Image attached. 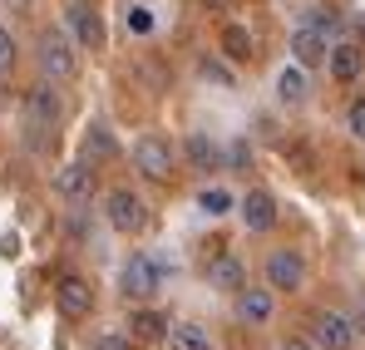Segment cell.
<instances>
[{"mask_svg": "<svg viewBox=\"0 0 365 350\" xmlns=\"http://www.w3.org/2000/svg\"><path fill=\"white\" fill-rule=\"evenodd\" d=\"M227 163H232V168H247V163H252V148H247V143H232Z\"/></svg>", "mask_w": 365, "mask_h": 350, "instance_id": "cell-27", "label": "cell"}, {"mask_svg": "<svg viewBox=\"0 0 365 350\" xmlns=\"http://www.w3.org/2000/svg\"><path fill=\"white\" fill-rule=\"evenodd\" d=\"M40 69L50 84H69L79 74V55H74V35L64 30H45L40 35Z\"/></svg>", "mask_w": 365, "mask_h": 350, "instance_id": "cell-3", "label": "cell"}, {"mask_svg": "<svg viewBox=\"0 0 365 350\" xmlns=\"http://www.w3.org/2000/svg\"><path fill=\"white\" fill-rule=\"evenodd\" d=\"M94 350H133V341H128V336H99Z\"/></svg>", "mask_w": 365, "mask_h": 350, "instance_id": "cell-26", "label": "cell"}, {"mask_svg": "<svg viewBox=\"0 0 365 350\" xmlns=\"http://www.w3.org/2000/svg\"><path fill=\"white\" fill-rule=\"evenodd\" d=\"M202 79H217V84H232V69L217 64V59H202Z\"/></svg>", "mask_w": 365, "mask_h": 350, "instance_id": "cell-25", "label": "cell"}, {"mask_svg": "<svg viewBox=\"0 0 365 350\" xmlns=\"http://www.w3.org/2000/svg\"><path fill=\"white\" fill-rule=\"evenodd\" d=\"M69 35H74L79 50H104V40H109L99 10H94L89 0H69Z\"/></svg>", "mask_w": 365, "mask_h": 350, "instance_id": "cell-10", "label": "cell"}, {"mask_svg": "<svg viewBox=\"0 0 365 350\" xmlns=\"http://www.w3.org/2000/svg\"><path fill=\"white\" fill-rule=\"evenodd\" d=\"M202 277H207V287H217L227 296H237L247 287V267H242V257H232V252H212L202 262Z\"/></svg>", "mask_w": 365, "mask_h": 350, "instance_id": "cell-11", "label": "cell"}, {"mask_svg": "<svg viewBox=\"0 0 365 350\" xmlns=\"http://www.w3.org/2000/svg\"><path fill=\"white\" fill-rule=\"evenodd\" d=\"M346 133H351V138H365V94H356V99L346 104Z\"/></svg>", "mask_w": 365, "mask_h": 350, "instance_id": "cell-23", "label": "cell"}, {"mask_svg": "<svg viewBox=\"0 0 365 350\" xmlns=\"http://www.w3.org/2000/svg\"><path fill=\"white\" fill-rule=\"evenodd\" d=\"M217 45H222V55L232 59V64H247V59L257 55V40H252V30H247V25H237V20H227V25H222Z\"/></svg>", "mask_w": 365, "mask_h": 350, "instance_id": "cell-17", "label": "cell"}, {"mask_svg": "<svg viewBox=\"0 0 365 350\" xmlns=\"http://www.w3.org/2000/svg\"><path fill=\"white\" fill-rule=\"evenodd\" d=\"M262 277H267V287L272 292H302L306 287V257L297 247H277L272 257H267V267H262Z\"/></svg>", "mask_w": 365, "mask_h": 350, "instance_id": "cell-6", "label": "cell"}, {"mask_svg": "<svg viewBox=\"0 0 365 350\" xmlns=\"http://www.w3.org/2000/svg\"><path fill=\"white\" fill-rule=\"evenodd\" d=\"M114 153H119L114 133L104 123H89V133H84V163H99V158H114Z\"/></svg>", "mask_w": 365, "mask_h": 350, "instance_id": "cell-21", "label": "cell"}, {"mask_svg": "<svg viewBox=\"0 0 365 350\" xmlns=\"http://www.w3.org/2000/svg\"><path fill=\"white\" fill-rule=\"evenodd\" d=\"M277 99L282 104H306V74H302V64H287L282 74H277Z\"/></svg>", "mask_w": 365, "mask_h": 350, "instance_id": "cell-20", "label": "cell"}, {"mask_svg": "<svg viewBox=\"0 0 365 350\" xmlns=\"http://www.w3.org/2000/svg\"><path fill=\"white\" fill-rule=\"evenodd\" d=\"M272 316H277L272 287H242V292H237V321H242V326H267Z\"/></svg>", "mask_w": 365, "mask_h": 350, "instance_id": "cell-15", "label": "cell"}, {"mask_svg": "<svg viewBox=\"0 0 365 350\" xmlns=\"http://www.w3.org/2000/svg\"><path fill=\"white\" fill-rule=\"evenodd\" d=\"M133 168L148 177V182H168V177L178 173V148L163 133H143L133 143Z\"/></svg>", "mask_w": 365, "mask_h": 350, "instance_id": "cell-2", "label": "cell"}, {"mask_svg": "<svg viewBox=\"0 0 365 350\" xmlns=\"http://www.w3.org/2000/svg\"><path fill=\"white\" fill-rule=\"evenodd\" d=\"M158 287H163V262L148 257V252H133V257L123 262V272H119V292L128 296V301H148Z\"/></svg>", "mask_w": 365, "mask_h": 350, "instance_id": "cell-4", "label": "cell"}, {"mask_svg": "<svg viewBox=\"0 0 365 350\" xmlns=\"http://www.w3.org/2000/svg\"><path fill=\"white\" fill-rule=\"evenodd\" d=\"M351 326H356V336H365V296L356 301V316H351Z\"/></svg>", "mask_w": 365, "mask_h": 350, "instance_id": "cell-29", "label": "cell"}, {"mask_svg": "<svg viewBox=\"0 0 365 350\" xmlns=\"http://www.w3.org/2000/svg\"><path fill=\"white\" fill-rule=\"evenodd\" d=\"M64 118V104H60V89L45 79V84H35L30 94H25V133L45 148V143H55V128H60Z\"/></svg>", "mask_w": 365, "mask_h": 350, "instance_id": "cell-1", "label": "cell"}, {"mask_svg": "<svg viewBox=\"0 0 365 350\" xmlns=\"http://www.w3.org/2000/svg\"><path fill=\"white\" fill-rule=\"evenodd\" d=\"M182 158H187V168H197V173H212V168H222V153H217V143H212L207 133H187V143H182Z\"/></svg>", "mask_w": 365, "mask_h": 350, "instance_id": "cell-18", "label": "cell"}, {"mask_svg": "<svg viewBox=\"0 0 365 350\" xmlns=\"http://www.w3.org/2000/svg\"><path fill=\"white\" fill-rule=\"evenodd\" d=\"M20 252V237H0V257H15Z\"/></svg>", "mask_w": 365, "mask_h": 350, "instance_id": "cell-31", "label": "cell"}, {"mask_svg": "<svg viewBox=\"0 0 365 350\" xmlns=\"http://www.w3.org/2000/svg\"><path fill=\"white\" fill-rule=\"evenodd\" d=\"M128 25H133L138 35H148V30H153V15H148V10H133V15H128Z\"/></svg>", "mask_w": 365, "mask_h": 350, "instance_id": "cell-28", "label": "cell"}, {"mask_svg": "<svg viewBox=\"0 0 365 350\" xmlns=\"http://www.w3.org/2000/svg\"><path fill=\"white\" fill-rule=\"evenodd\" d=\"M104 217H109V227L123 237H138L148 227V207H143V197L133 192V187H114L109 197H104Z\"/></svg>", "mask_w": 365, "mask_h": 350, "instance_id": "cell-5", "label": "cell"}, {"mask_svg": "<svg viewBox=\"0 0 365 350\" xmlns=\"http://www.w3.org/2000/svg\"><path fill=\"white\" fill-rule=\"evenodd\" d=\"M168 336V316L163 311H133L128 316V341L133 346H158Z\"/></svg>", "mask_w": 365, "mask_h": 350, "instance_id": "cell-16", "label": "cell"}, {"mask_svg": "<svg viewBox=\"0 0 365 350\" xmlns=\"http://www.w3.org/2000/svg\"><path fill=\"white\" fill-rule=\"evenodd\" d=\"M311 346L316 350H351L356 346V326L341 311H316L311 316Z\"/></svg>", "mask_w": 365, "mask_h": 350, "instance_id": "cell-7", "label": "cell"}, {"mask_svg": "<svg viewBox=\"0 0 365 350\" xmlns=\"http://www.w3.org/2000/svg\"><path fill=\"white\" fill-rule=\"evenodd\" d=\"M15 35H10V30H5V25H0V74H10V69H15Z\"/></svg>", "mask_w": 365, "mask_h": 350, "instance_id": "cell-24", "label": "cell"}, {"mask_svg": "<svg viewBox=\"0 0 365 350\" xmlns=\"http://www.w3.org/2000/svg\"><path fill=\"white\" fill-rule=\"evenodd\" d=\"M277 350H316V346H311V341H302V336H287Z\"/></svg>", "mask_w": 365, "mask_h": 350, "instance_id": "cell-30", "label": "cell"}, {"mask_svg": "<svg viewBox=\"0 0 365 350\" xmlns=\"http://www.w3.org/2000/svg\"><path fill=\"white\" fill-rule=\"evenodd\" d=\"M202 5H207V10H227L232 0H202Z\"/></svg>", "mask_w": 365, "mask_h": 350, "instance_id": "cell-32", "label": "cell"}, {"mask_svg": "<svg viewBox=\"0 0 365 350\" xmlns=\"http://www.w3.org/2000/svg\"><path fill=\"white\" fill-rule=\"evenodd\" d=\"M326 74L341 84V89H351V84H361L365 79V45L356 40H331V55H326Z\"/></svg>", "mask_w": 365, "mask_h": 350, "instance_id": "cell-8", "label": "cell"}, {"mask_svg": "<svg viewBox=\"0 0 365 350\" xmlns=\"http://www.w3.org/2000/svg\"><path fill=\"white\" fill-rule=\"evenodd\" d=\"M163 346H168V350H212V336H207V326L182 321V326H168Z\"/></svg>", "mask_w": 365, "mask_h": 350, "instance_id": "cell-19", "label": "cell"}, {"mask_svg": "<svg viewBox=\"0 0 365 350\" xmlns=\"http://www.w3.org/2000/svg\"><path fill=\"white\" fill-rule=\"evenodd\" d=\"M197 207H202L207 217H222V212H232V192H222V187H202V192H197Z\"/></svg>", "mask_w": 365, "mask_h": 350, "instance_id": "cell-22", "label": "cell"}, {"mask_svg": "<svg viewBox=\"0 0 365 350\" xmlns=\"http://www.w3.org/2000/svg\"><path fill=\"white\" fill-rule=\"evenodd\" d=\"M89 5H94V0H89Z\"/></svg>", "mask_w": 365, "mask_h": 350, "instance_id": "cell-33", "label": "cell"}, {"mask_svg": "<svg viewBox=\"0 0 365 350\" xmlns=\"http://www.w3.org/2000/svg\"><path fill=\"white\" fill-rule=\"evenodd\" d=\"M55 192H60L69 207H84L89 197H94V163H64L60 173H55Z\"/></svg>", "mask_w": 365, "mask_h": 350, "instance_id": "cell-12", "label": "cell"}, {"mask_svg": "<svg viewBox=\"0 0 365 350\" xmlns=\"http://www.w3.org/2000/svg\"><path fill=\"white\" fill-rule=\"evenodd\" d=\"M237 212H242L247 232H272V227H277V197H272L267 187H252L242 202H237Z\"/></svg>", "mask_w": 365, "mask_h": 350, "instance_id": "cell-14", "label": "cell"}, {"mask_svg": "<svg viewBox=\"0 0 365 350\" xmlns=\"http://www.w3.org/2000/svg\"><path fill=\"white\" fill-rule=\"evenodd\" d=\"M326 55H331V35L321 25H311V20H297V30H292V59L302 69H321Z\"/></svg>", "mask_w": 365, "mask_h": 350, "instance_id": "cell-9", "label": "cell"}, {"mask_svg": "<svg viewBox=\"0 0 365 350\" xmlns=\"http://www.w3.org/2000/svg\"><path fill=\"white\" fill-rule=\"evenodd\" d=\"M55 306H60L69 321H84V316L94 311V287H89L84 277H74V272H69V277L55 282Z\"/></svg>", "mask_w": 365, "mask_h": 350, "instance_id": "cell-13", "label": "cell"}]
</instances>
